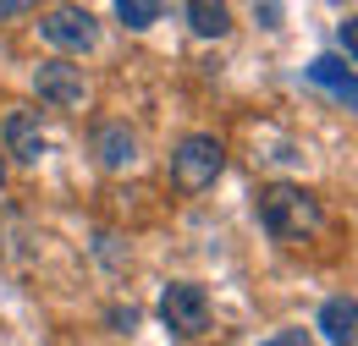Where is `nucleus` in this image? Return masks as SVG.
Returning a JSON list of instances; mask_svg holds the SVG:
<instances>
[{
  "label": "nucleus",
  "instance_id": "nucleus-12",
  "mask_svg": "<svg viewBox=\"0 0 358 346\" xmlns=\"http://www.w3.org/2000/svg\"><path fill=\"white\" fill-rule=\"evenodd\" d=\"M336 39H342V50H348V55L358 61V17H348V22L336 28Z\"/></svg>",
  "mask_w": 358,
  "mask_h": 346
},
{
  "label": "nucleus",
  "instance_id": "nucleus-7",
  "mask_svg": "<svg viewBox=\"0 0 358 346\" xmlns=\"http://www.w3.org/2000/svg\"><path fill=\"white\" fill-rule=\"evenodd\" d=\"M94 154H99L105 171H127L138 160V132L127 121H105V127L94 132Z\"/></svg>",
  "mask_w": 358,
  "mask_h": 346
},
{
  "label": "nucleus",
  "instance_id": "nucleus-13",
  "mask_svg": "<svg viewBox=\"0 0 358 346\" xmlns=\"http://www.w3.org/2000/svg\"><path fill=\"white\" fill-rule=\"evenodd\" d=\"M28 11V0H0V17H22Z\"/></svg>",
  "mask_w": 358,
  "mask_h": 346
},
{
  "label": "nucleus",
  "instance_id": "nucleus-2",
  "mask_svg": "<svg viewBox=\"0 0 358 346\" xmlns=\"http://www.w3.org/2000/svg\"><path fill=\"white\" fill-rule=\"evenodd\" d=\"M226 171V149L210 137V132H193V137H182L177 149H171V187L177 193H210Z\"/></svg>",
  "mask_w": 358,
  "mask_h": 346
},
{
  "label": "nucleus",
  "instance_id": "nucleus-6",
  "mask_svg": "<svg viewBox=\"0 0 358 346\" xmlns=\"http://www.w3.org/2000/svg\"><path fill=\"white\" fill-rule=\"evenodd\" d=\"M0 154H11L17 165H39V160H45L39 110H28V105H11V110H6V121H0Z\"/></svg>",
  "mask_w": 358,
  "mask_h": 346
},
{
  "label": "nucleus",
  "instance_id": "nucleus-14",
  "mask_svg": "<svg viewBox=\"0 0 358 346\" xmlns=\"http://www.w3.org/2000/svg\"><path fill=\"white\" fill-rule=\"evenodd\" d=\"M265 346H303L298 336H275V341H265Z\"/></svg>",
  "mask_w": 358,
  "mask_h": 346
},
{
  "label": "nucleus",
  "instance_id": "nucleus-8",
  "mask_svg": "<svg viewBox=\"0 0 358 346\" xmlns=\"http://www.w3.org/2000/svg\"><path fill=\"white\" fill-rule=\"evenodd\" d=\"M314 324H320V336L331 346H358V303L353 297H331Z\"/></svg>",
  "mask_w": 358,
  "mask_h": 346
},
{
  "label": "nucleus",
  "instance_id": "nucleus-11",
  "mask_svg": "<svg viewBox=\"0 0 358 346\" xmlns=\"http://www.w3.org/2000/svg\"><path fill=\"white\" fill-rule=\"evenodd\" d=\"M116 17H122V28H138V33H143V28H155V22L166 17V6H155V0H122Z\"/></svg>",
  "mask_w": 358,
  "mask_h": 346
},
{
  "label": "nucleus",
  "instance_id": "nucleus-3",
  "mask_svg": "<svg viewBox=\"0 0 358 346\" xmlns=\"http://www.w3.org/2000/svg\"><path fill=\"white\" fill-rule=\"evenodd\" d=\"M160 324H166L177 341L204 336V330H210V297H204V286H193V280H171V286L160 292Z\"/></svg>",
  "mask_w": 358,
  "mask_h": 346
},
{
  "label": "nucleus",
  "instance_id": "nucleus-9",
  "mask_svg": "<svg viewBox=\"0 0 358 346\" xmlns=\"http://www.w3.org/2000/svg\"><path fill=\"white\" fill-rule=\"evenodd\" d=\"M303 77H309V83H320V88H331L342 105H353V110H358V77L342 66V61H336V55H314L309 66H303Z\"/></svg>",
  "mask_w": 358,
  "mask_h": 346
},
{
  "label": "nucleus",
  "instance_id": "nucleus-15",
  "mask_svg": "<svg viewBox=\"0 0 358 346\" xmlns=\"http://www.w3.org/2000/svg\"><path fill=\"white\" fill-rule=\"evenodd\" d=\"M0 187H6V154H0Z\"/></svg>",
  "mask_w": 358,
  "mask_h": 346
},
{
  "label": "nucleus",
  "instance_id": "nucleus-10",
  "mask_svg": "<svg viewBox=\"0 0 358 346\" xmlns=\"http://www.w3.org/2000/svg\"><path fill=\"white\" fill-rule=\"evenodd\" d=\"M182 17H187V28H193L199 39H221L226 28H231V11H226L221 0H193Z\"/></svg>",
  "mask_w": 358,
  "mask_h": 346
},
{
  "label": "nucleus",
  "instance_id": "nucleus-5",
  "mask_svg": "<svg viewBox=\"0 0 358 346\" xmlns=\"http://www.w3.org/2000/svg\"><path fill=\"white\" fill-rule=\"evenodd\" d=\"M34 93L45 99L50 110H78L83 105V66H72L66 55H55V61H39L34 66Z\"/></svg>",
  "mask_w": 358,
  "mask_h": 346
},
{
  "label": "nucleus",
  "instance_id": "nucleus-1",
  "mask_svg": "<svg viewBox=\"0 0 358 346\" xmlns=\"http://www.w3.org/2000/svg\"><path fill=\"white\" fill-rule=\"evenodd\" d=\"M259 225H265L275 242H303V236H314L325 225V209H320V198H314L309 187L270 181V187H259Z\"/></svg>",
  "mask_w": 358,
  "mask_h": 346
},
{
  "label": "nucleus",
  "instance_id": "nucleus-4",
  "mask_svg": "<svg viewBox=\"0 0 358 346\" xmlns=\"http://www.w3.org/2000/svg\"><path fill=\"white\" fill-rule=\"evenodd\" d=\"M39 33H45V44H55L61 55H83V50L99 44V22H94L89 6H55V11L39 17Z\"/></svg>",
  "mask_w": 358,
  "mask_h": 346
}]
</instances>
